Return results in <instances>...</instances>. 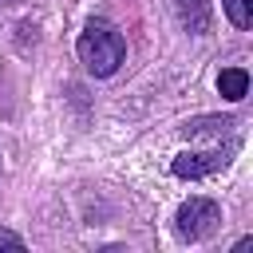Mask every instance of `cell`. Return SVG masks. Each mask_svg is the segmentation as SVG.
Here are the masks:
<instances>
[{
    "label": "cell",
    "mask_w": 253,
    "mask_h": 253,
    "mask_svg": "<svg viewBox=\"0 0 253 253\" xmlns=\"http://www.w3.org/2000/svg\"><path fill=\"white\" fill-rule=\"evenodd\" d=\"M79 59H83V67L91 71V75H115L119 71V63L126 59V40L115 32V24L111 20H87V28H83V36H79Z\"/></svg>",
    "instance_id": "obj_1"
},
{
    "label": "cell",
    "mask_w": 253,
    "mask_h": 253,
    "mask_svg": "<svg viewBox=\"0 0 253 253\" xmlns=\"http://www.w3.org/2000/svg\"><path fill=\"white\" fill-rule=\"evenodd\" d=\"M217 221H221L217 202H210V198H190V202L178 206L174 229H178L182 241H202V237H210V233L217 229Z\"/></svg>",
    "instance_id": "obj_2"
},
{
    "label": "cell",
    "mask_w": 253,
    "mask_h": 253,
    "mask_svg": "<svg viewBox=\"0 0 253 253\" xmlns=\"http://www.w3.org/2000/svg\"><path fill=\"white\" fill-rule=\"evenodd\" d=\"M229 158L225 154H217V150H210V154H178L174 158V174L178 178H202V174H210V170H217V166H225Z\"/></svg>",
    "instance_id": "obj_3"
},
{
    "label": "cell",
    "mask_w": 253,
    "mask_h": 253,
    "mask_svg": "<svg viewBox=\"0 0 253 253\" xmlns=\"http://www.w3.org/2000/svg\"><path fill=\"white\" fill-rule=\"evenodd\" d=\"M178 16H182L186 32H194V36L210 32V0H178Z\"/></svg>",
    "instance_id": "obj_4"
},
{
    "label": "cell",
    "mask_w": 253,
    "mask_h": 253,
    "mask_svg": "<svg viewBox=\"0 0 253 253\" xmlns=\"http://www.w3.org/2000/svg\"><path fill=\"white\" fill-rule=\"evenodd\" d=\"M217 91L225 95V99H245V91H249V71L245 67H225L221 75H217Z\"/></svg>",
    "instance_id": "obj_5"
},
{
    "label": "cell",
    "mask_w": 253,
    "mask_h": 253,
    "mask_svg": "<svg viewBox=\"0 0 253 253\" xmlns=\"http://www.w3.org/2000/svg\"><path fill=\"white\" fill-rule=\"evenodd\" d=\"M221 8H225V16H229V24L233 28H249L253 24V0H221Z\"/></svg>",
    "instance_id": "obj_6"
},
{
    "label": "cell",
    "mask_w": 253,
    "mask_h": 253,
    "mask_svg": "<svg viewBox=\"0 0 253 253\" xmlns=\"http://www.w3.org/2000/svg\"><path fill=\"white\" fill-rule=\"evenodd\" d=\"M225 126H233L229 115H225V119H190V123L182 126V134H206V130H225Z\"/></svg>",
    "instance_id": "obj_7"
},
{
    "label": "cell",
    "mask_w": 253,
    "mask_h": 253,
    "mask_svg": "<svg viewBox=\"0 0 253 253\" xmlns=\"http://www.w3.org/2000/svg\"><path fill=\"white\" fill-rule=\"evenodd\" d=\"M0 245H8V249H24V237L12 233V229H0Z\"/></svg>",
    "instance_id": "obj_8"
}]
</instances>
